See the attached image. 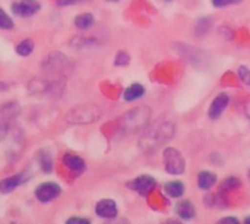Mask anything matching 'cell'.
I'll return each instance as SVG.
<instances>
[{
    "label": "cell",
    "instance_id": "cell-1",
    "mask_svg": "<svg viewBox=\"0 0 250 224\" xmlns=\"http://www.w3.org/2000/svg\"><path fill=\"white\" fill-rule=\"evenodd\" d=\"M164 167H166V172L170 175H174V176L182 175L186 169V163H185L182 153L177 151L176 148H167L164 151Z\"/></svg>",
    "mask_w": 250,
    "mask_h": 224
},
{
    "label": "cell",
    "instance_id": "cell-2",
    "mask_svg": "<svg viewBox=\"0 0 250 224\" xmlns=\"http://www.w3.org/2000/svg\"><path fill=\"white\" fill-rule=\"evenodd\" d=\"M18 104L15 103H9L6 106L1 107L0 110V139H3L10 128V123H12V119L18 114Z\"/></svg>",
    "mask_w": 250,
    "mask_h": 224
},
{
    "label": "cell",
    "instance_id": "cell-3",
    "mask_svg": "<svg viewBox=\"0 0 250 224\" xmlns=\"http://www.w3.org/2000/svg\"><path fill=\"white\" fill-rule=\"evenodd\" d=\"M60 194H62V188L57 183H53V182L41 183L35 189V197L41 202H50V201L56 200Z\"/></svg>",
    "mask_w": 250,
    "mask_h": 224
},
{
    "label": "cell",
    "instance_id": "cell-4",
    "mask_svg": "<svg viewBox=\"0 0 250 224\" xmlns=\"http://www.w3.org/2000/svg\"><path fill=\"white\" fill-rule=\"evenodd\" d=\"M129 186H130L136 194H139V195H142V197H146V195H149V194L155 189L157 182H155V179H154L152 176L144 175V176L136 178L132 183H129Z\"/></svg>",
    "mask_w": 250,
    "mask_h": 224
},
{
    "label": "cell",
    "instance_id": "cell-5",
    "mask_svg": "<svg viewBox=\"0 0 250 224\" xmlns=\"http://www.w3.org/2000/svg\"><path fill=\"white\" fill-rule=\"evenodd\" d=\"M40 10V3L37 0H19L16 3H13L12 6V12L18 16H23L28 18L34 13H37Z\"/></svg>",
    "mask_w": 250,
    "mask_h": 224
},
{
    "label": "cell",
    "instance_id": "cell-6",
    "mask_svg": "<svg viewBox=\"0 0 250 224\" xmlns=\"http://www.w3.org/2000/svg\"><path fill=\"white\" fill-rule=\"evenodd\" d=\"M95 213L101 219H114L117 216V205L113 200H101L95 205Z\"/></svg>",
    "mask_w": 250,
    "mask_h": 224
},
{
    "label": "cell",
    "instance_id": "cell-7",
    "mask_svg": "<svg viewBox=\"0 0 250 224\" xmlns=\"http://www.w3.org/2000/svg\"><path fill=\"white\" fill-rule=\"evenodd\" d=\"M229 103H230V97H229L227 94H220V95L212 101V104H211V107H209V112H208L209 117H211L212 120H217V119L224 113V110L227 109Z\"/></svg>",
    "mask_w": 250,
    "mask_h": 224
},
{
    "label": "cell",
    "instance_id": "cell-8",
    "mask_svg": "<svg viewBox=\"0 0 250 224\" xmlns=\"http://www.w3.org/2000/svg\"><path fill=\"white\" fill-rule=\"evenodd\" d=\"M63 164H64V167L69 169L73 175H81V173H83L85 169H86L85 161H83L81 157L75 156V154H64V156H63Z\"/></svg>",
    "mask_w": 250,
    "mask_h": 224
},
{
    "label": "cell",
    "instance_id": "cell-9",
    "mask_svg": "<svg viewBox=\"0 0 250 224\" xmlns=\"http://www.w3.org/2000/svg\"><path fill=\"white\" fill-rule=\"evenodd\" d=\"M25 173H19L10 178H6L0 182V192L1 194H10L13 192L18 186H21L25 182Z\"/></svg>",
    "mask_w": 250,
    "mask_h": 224
},
{
    "label": "cell",
    "instance_id": "cell-10",
    "mask_svg": "<svg viewBox=\"0 0 250 224\" xmlns=\"http://www.w3.org/2000/svg\"><path fill=\"white\" fill-rule=\"evenodd\" d=\"M176 213H177V216L182 217L183 220H190V219L195 217V207H193L189 201H183V202L177 204Z\"/></svg>",
    "mask_w": 250,
    "mask_h": 224
},
{
    "label": "cell",
    "instance_id": "cell-11",
    "mask_svg": "<svg viewBox=\"0 0 250 224\" xmlns=\"http://www.w3.org/2000/svg\"><path fill=\"white\" fill-rule=\"evenodd\" d=\"M215 182H217V176L212 175V173H209V172H202V173H199V176H198V185H199V188L204 189V191L211 189V188L215 185Z\"/></svg>",
    "mask_w": 250,
    "mask_h": 224
},
{
    "label": "cell",
    "instance_id": "cell-12",
    "mask_svg": "<svg viewBox=\"0 0 250 224\" xmlns=\"http://www.w3.org/2000/svg\"><path fill=\"white\" fill-rule=\"evenodd\" d=\"M144 94H145V88L141 84H133L125 91V100L126 101H135V100L141 98Z\"/></svg>",
    "mask_w": 250,
    "mask_h": 224
},
{
    "label": "cell",
    "instance_id": "cell-13",
    "mask_svg": "<svg viewBox=\"0 0 250 224\" xmlns=\"http://www.w3.org/2000/svg\"><path fill=\"white\" fill-rule=\"evenodd\" d=\"M166 194L171 198H180L185 194V185L182 182H170L166 185Z\"/></svg>",
    "mask_w": 250,
    "mask_h": 224
},
{
    "label": "cell",
    "instance_id": "cell-14",
    "mask_svg": "<svg viewBox=\"0 0 250 224\" xmlns=\"http://www.w3.org/2000/svg\"><path fill=\"white\" fill-rule=\"evenodd\" d=\"M94 23V16L91 13H82L75 18V25L79 29H88Z\"/></svg>",
    "mask_w": 250,
    "mask_h": 224
},
{
    "label": "cell",
    "instance_id": "cell-15",
    "mask_svg": "<svg viewBox=\"0 0 250 224\" xmlns=\"http://www.w3.org/2000/svg\"><path fill=\"white\" fill-rule=\"evenodd\" d=\"M38 163L42 169V172L45 173H50L53 170V161H51V156L45 151H41L38 154Z\"/></svg>",
    "mask_w": 250,
    "mask_h": 224
},
{
    "label": "cell",
    "instance_id": "cell-16",
    "mask_svg": "<svg viewBox=\"0 0 250 224\" xmlns=\"http://www.w3.org/2000/svg\"><path fill=\"white\" fill-rule=\"evenodd\" d=\"M32 50H34V43H32V40H23V41L19 43L18 47H16V53H18L19 56H29V54L32 53Z\"/></svg>",
    "mask_w": 250,
    "mask_h": 224
},
{
    "label": "cell",
    "instance_id": "cell-17",
    "mask_svg": "<svg viewBox=\"0 0 250 224\" xmlns=\"http://www.w3.org/2000/svg\"><path fill=\"white\" fill-rule=\"evenodd\" d=\"M0 28L1 29H12L13 28V21L12 18L0 7Z\"/></svg>",
    "mask_w": 250,
    "mask_h": 224
},
{
    "label": "cell",
    "instance_id": "cell-18",
    "mask_svg": "<svg viewBox=\"0 0 250 224\" xmlns=\"http://www.w3.org/2000/svg\"><path fill=\"white\" fill-rule=\"evenodd\" d=\"M240 186V180L237 178H229L223 185H221V191L223 192H227V191H233L236 188Z\"/></svg>",
    "mask_w": 250,
    "mask_h": 224
},
{
    "label": "cell",
    "instance_id": "cell-19",
    "mask_svg": "<svg viewBox=\"0 0 250 224\" xmlns=\"http://www.w3.org/2000/svg\"><path fill=\"white\" fill-rule=\"evenodd\" d=\"M239 78L246 87H250V70L248 67H245V66L239 67Z\"/></svg>",
    "mask_w": 250,
    "mask_h": 224
},
{
    "label": "cell",
    "instance_id": "cell-20",
    "mask_svg": "<svg viewBox=\"0 0 250 224\" xmlns=\"http://www.w3.org/2000/svg\"><path fill=\"white\" fill-rule=\"evenodd\" d=\"M129 60H130V57H129L125 51H120V53L116 56L114 63H116L117 66H126V65L129 63Z\"/></svg>",
    "mask_w": 250,
    "mask_h": 224
},
{
    "label": "cell",
    "instance_id": "cell-21",
    "mask_svg": "<svg viewBox=\"0 0 250 224\" xmlns=\"http://www.w3.org/2000/svg\"><path fill=\"white\" fill-rule=\"evenodd\" d=\"M240 1L242 0H212V4L215 7H226V6H230V4H237Z\"/></svg>",
    "mask_w": 250,
    "mask_h": 224
},
{
    "label": "cell",
    "instance_id": "cell-22",
    "mask_svg": "<svg viewBox=\"0 0 250 224\" xmlns=\"http://www.w3.org/2000/svg\"><path fill=\"white\" fill-rule=\"evenodd\" d=\"M81 1H85V0H57V4L59 6H72V4H78Z\"/></svg>",
    "mask_w": 250,
    "mask_h": 224
},
{
    "label": "cell",
    "instance_id": "cell-23",
    "mask_svg": "<svg viewBox=\"0 0 250 224\" xmlns=\"http://www.w3.org/2000/svg\"><path fill=\"white\" fill-rule=\"evenodd\" d=\"M67 223H69V224H72V223L88 224V223H89V220H86V219H76V217H73V219H69V220H67Z\"/></svg>",
    "mask_w": 250,
    "mask_h": 224
},
{
    "label": "cell",
    "instance_id": "cell-24",
    "mask_svg": "<svg viewBox=\"0 0 250 224\" xmlns=\"http://www.w3.org/2000/svg\"><path fill=\"white\" fill-rule=\"evenodd\" d=\"M220 223L237 224V223H239V220H237V219H231V217H227V219H223V220H220Z\"/></svg>",
    "mask_w": 250,
    "mask_h": 224
},
{
    "label": "cell",
    "instance_id": "cell-25",
    "mask_svg": "<svg viewBox=\"0 0 250 224\" xmlns=\"http://www.w3.org/2000/svg\"><path fill=\"white\" fill-rule=\"evenodd\" d=\"M245 223L250 224V219H246V220H245Z\"/></svg>",
    "mask_w": 250,
    "mask_h": 224
},
{
    "label": "cell",
    "instance_id": "cell-26",
    "mask_svg": "<svg viewBox=\"0 0 250 224\" xmlns=\"http://www.w3.org/2000/svg\"><path fill=\"white\" fill-rule=\"evenodd\" d=\"M110 1H119V0H110Z\"/></svg>",
    "mask_w": 250,
    "mask_h": 224
},
{
    "label": "cell",
    "instance_id": "cell-27",
    "mask_svg": "<svg viewBox=\"0 0 250 224\" xmlns=\"http://www.w3.org/2000/svg\"><path fill=\"white\" fill-rule=\"evenodd\" d=\"M249 179H250V172H249Z\"/></svg>",
    "mask_w": 250,
    "mask_h": 224
}]
</instances>
